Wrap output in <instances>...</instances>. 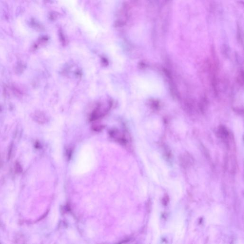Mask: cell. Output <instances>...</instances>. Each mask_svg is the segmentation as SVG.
Segmentation results:
<instances>
[{"instance_id": "obj_1", "label": "cell", "mask_w": 244, "mask_h": 244, "mask_svg": "<svg viewBox=\"0 0 244 244\" xmlns=\"http://www.w3.org/2000/svg\"><path fill=\"white\" fill-rule=\"evenodd\" d=\"M109 133L110 136L113 138L116 141L120 143L123 145H126L127 144V140L125 136L117 129H112Z\"/></svg>"}, {"instance_id": "obj_4", "label": "cell", "mask_w": 244, "mask_h": 244, "mask_svg": "<svg viewBox=\"0 0 244 244\" xmlns=\"http://www.w3.org/2000/svg\"><path fill=\"white\" fill-rule=\"evenodd\" d=\"M60 37L61 38L62 43H63L64 44L65 43V39L63 35V33L62 31H60Z\"/></svg>"}, {"instance_id": "obj_3", "label": "cell", "mask_w": 244, "mask_h": 244, "mask_svg": "<svg viewBox=\"0 0 244 244\" xmlns=\"http://www.w3.org/2000/svg\"><path fill=\"white\" fill-rule=\"evenodd\" d=\"M125 22L123 20H118L114 23L115 26H116V27L123 26L125 25Z\"/></svg>"}, {"instance_id": "obj_2", "label": "cell", "mask_w": 244, "mask_h": 244, "mask_svg": "<svg viewBox=\"0 0 244 244\" xmlns=\"http://www.w3.org/2000/svg\"><path fill=\"white\" fill-rule=\"evenodd\" d=\"M103 128V126H102V125H95V126H93V130L96 131V132L102 131Z\"/></svg>"}]
</instances>
